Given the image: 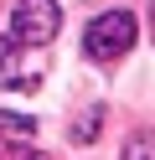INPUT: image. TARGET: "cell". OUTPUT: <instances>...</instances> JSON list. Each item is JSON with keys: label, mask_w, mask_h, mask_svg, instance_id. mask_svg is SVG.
Listing matches in <instances>:
<instances>
[{"label": "cell", "mask_w": 155, "mask_h": 160, "mask_svg": "<svg viewBox=\"0 0 155 160\" xmlns=\"http://www.w3.org/2000/svg\"><path fill=\"white\" fill-rule=\"evenodd\" d=\"M36 52H41V47H21V42L0 47V88L31 93V88L47 78V57H36Z\"/></svg>", "instance_id": "cell-3"}, {"label": "cell", "mask_w": 155, "mask_h": 160, "mask_svg": "<svg viewBox=\"0 0 155 160\" xmlns=\"http://www.w3.org/2000/svg\"><path fill=\"white\" fill-rule=\"evenodd\" d=\"M124 160H155V134H134L124 145Z\"/></svg>", "instance_id": "cell-5"}, {"label": "cell", "mask_w": 155, "mask_h": 160, "mask_svg": "<svg viewBox=\"0 0 155 160\" xmlns=\"http://www.w3.org/2000/svg\"><path fill=\"white\" fill-rule=\"evenodd\" d=\"M16 160H47V155H36V150H31V155H16Z\"/></svg>", "instance_id": "cell-7"}, {"label": "cell", "mask_w": 155, "mask_h": 160, "mask_svg": "<svg viewBox=\"0 0 155 160\" xmlns=\"http://www.w3.org/2000/svg\"><path fill=\"white\" fill-rule=\"evenodd\" d=\"M134 36H140L134 16L129 11H109V16H98V21L88 26L83 47H88V57H98V62H114V57H124L134 47Z\"/></svg>", "instance_id": "cell-2"}, {"label": "cell", "mask_w": 155, "mask_h": 160, "mask_svg": "<svg viewBox=\"0 0 155 160\" xmlns=\"http://www.w3.org/2000/svg\"><path fill=\"white\" fill-rule=\"evenodd\" d=\"M150 31H155V11H150Z\"/></svg>", "instance_id": "cell-8"}, {"label": "cell", "mask_w": 155, "mask_h": 160, "mask_svg": "<svg viewBox=\"0 0 155 160\" xmlns=\"http://www.w3.org/2000/svg\"><path fill=\"white\" fill-rule=\"evenodd\" d=\"M26 139H36V119H26V114H0V150L26 145Z\"/></svg>", "instance_id": "cell-4"}, {"label": "cell", "mask_w": 155, "mask_h": 160, "mask_svg": "<svg viewBox=\"0 0 155 160\" xmlns=\"http://www.w3.org/2000/svg\"><path fill=\"white\" fill-rule=\"evenodd\" d=\"M57 31H62L57 0H16V11H10V42H21V47H47Z\"/></svg>", "instance_id": "cell-1"}, {"label": "cell", "mask_w": 155, "mask_h": 160, "mask_svg": "<svg viewBox=\"0 0 155 160\" xmlns=\"http://www.w3.org/2000/svg\"><path fill=\"white\" fill-rule=\"evenodd\" d=\"M98 114H103V108H88V114L72 124V139H78V145H88V139H93V129H98Z\"/></svg>", "instance_id": "cell-6"}]
</instances>
